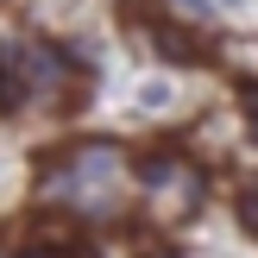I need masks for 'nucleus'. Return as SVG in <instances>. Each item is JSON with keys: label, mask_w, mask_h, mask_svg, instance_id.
I'll list each match as a JSON object with an SVG mask.
<instances>
[{"label": "nucleus", "mask_w": 258, "mask_h": 258, "mask_svg": "<svg viewBox=\"0 0 258 258\" xmlns=\"http://www.w3.org/2000/svg\"><path fill=\"white\" fill-rule=\"evenodd\" d=\"M239 221L258 233V189H246V196H239Z\"/></svg>", "instance_id": "7ed1b4c3"}, {"label": "nucleus", "mask_w": 258, "mask_h": 258, "mask_svg": "<svg viewBox=\"0 0 258 258\" xmlns=\"http://www.w3.org/2000/svg\"><path fill=\"white\" fill-rule=\"evenodd\" d=\"M113 183H120V151H113V145H82V151H70V158L44 176V196L107 214L113 202H120V196H113Z\"/></svg>", "instance_id": "f257e3e1"}, {"label": "nucleus", "mask_w": 258, "mask_h": 258, "mask_svg": "<svg viewBox=\"0 0 258 258\" xmlns=\"http://www.w3.org/2000/svg\"><path fill=\"white\" fill-rule=\"evenodd\" d=\"M145 189L164 202V208H196V202H202V176L189 170V164H176V158L145 164Z\"/></svg>", "instance_id": "f03ea898"}]
</instances>
